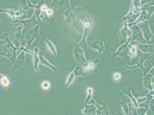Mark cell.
Returning <instances> with one entry per match:
<instances>
[{
    "label": "cell",
    "mask_w": 154,
    "mask_h": 115,
    "mask_svg": "<svg viewBox=\"0 0 154 115\" xmlns=\"http://www.w3.org/2000/svg\"><path fill=\"white\" fill-rule=\"evenodd\" d=\"M4 38L7 43L5 45H0V55L5 57L9 59L12 63L14 64L17 58L16 51L20 50V48L15 47L13 43L9 40L7 35L4 33Z\"/></svg>",
    "instance_id": "obj_1"
},
{
    "label": "cell",
    "mask_w": 154,
    "mask_h": 115,
    "mask_svg": "<svg viewBox=\"0 0 154 115\" xmlns=\"http://www.w3.org/2000/svg\"><path fill=\"white\" fill-rule=\"evenodd\" d=\"M24 26H20L18 27H14L9 32L7 31L5 33L9 40L15 47L17 48H19L20 39L22 37V30Z\"/></svg>",
    "instance_id": "obj_2"
},
{
    "label": "cell",
    "mask_w": 154,
    "mask_h": 115,
    "mask_svg": "<svg viewBox=\"0 0 154 115\" xmlns=\"http://www.w3.org/2000/svg\"><path fill=\"white\" fill-rule=\"evenodd\" d=\"M81 20L83 23V25L84 26V36L82 41L79 44V45L81 47H82L83 48H85L86 47V44L85 43V38L87 36V35H88V33L91 30V26H92V21L90 18V17L86 14H84L82 16V17H81Z\"/></svg>",
    "instance_id": "obj_3"
},
{
    "label": "cell",
    "mask_w": 154,
    "mask_h": 115,
    "mask_svg": "<svg viewBox=\"0 0 154 115\" xmlns=\"http://www.w3.org/2000/svg\"><path fill=\"white\" fill-rule=\"evenodd\" d=\"M40 24L34 26L29 30H28V32L26 34V37L24 39V43L22 45V46H24L25 44L27 45L26 49L29 50L31 45H32L33 42L38 38V28Z\"/></svg>",
    "instance_id": "obj_4"
},
{
    "label": "cell",
    "mask_w": 154,
    "mask_h": 115,
    "mask_svg": "<svg viewBox=\"0 0 154 115\" xmlns=\"http://www.w3.org/2000/svg\"><path fill=\"white\" fill-rule=\"evenodd\" d=\"M16 23H21L24 25V27H25L26 29L27 30H30L34 26H35L36 25L40 24V23L38 22V20H37V18L35 15H33L31 18L29 19L24 20H16L14 21L12 24L9 25V26H12Z\"/></svg>",
    "instance_id": "obj_5"
},
{
    "label": "cell",
    "mask_w": 154,
    "mask_h": 115,
    "mask_svg": "<svg viewBox=\"0 0 154 115\" xmlns=\"http://www.w3.org/2000/svg\"><path fill=\"white\" fill-rule=\"evenodd\" d=\"M25 61H26L25 51H22V52L19 55V56L16 58L15 63L13 64V67L12 69V71L22 69V67H23L24 64H25Z\"/></svg>",
    "instance_id": "obj_6"
},
{
    "label": "cell",
    "mask_w": 154,
    "mask_h": 115,
    "mask_svg": "<svg viewBox=\"0 0 154 115\" xmlns=\"http://www.w3.org/2000/svg\"><path fill=\"white\" fill-rule=\"evenodd\" d=\"M63 14L66 17V22L67 24H70L74 26H76V19L75 16L73 13L72 9L69 8L66 10V11L63 13Z\"/></svg>",
    "instance_id": "obj_7"
},
{
    "label": "cell",
    "mask_w": 154,
    "mask_h": 115,
    "mask_svg": "<svg viewBox=\"0 0 154 115\" xmlns=\"http://www.w3.org/2000/svg\"><path fill=\"white\" fill-rule=\"evenodd\" d=\"M43 55H44V53H42V52H39L38 53V57H39V59H40V64H44V65L46 66L47 67L50 68L52 70L54 71L55 72L58 73V71L59 70V68H57L55 66H54L53 65H52L45 59V58H44Z\"/></svg>",
    "instance_id": "obj_8"
},
{
    "label": "cell",
    "mask_w": 154,
    "mask_h": 115,
    "mask_svg": "<svg viewBox=\"0 0 154 115\" xmlns=\"http://www.w3.org/2000/svg\"><path fill=\"white\" fill-rule=\"evenodd\" d=\"M74 55L77 61L79 63H85L86 62V60L84 56V51L81 48L77 46L74 49Z\"/></svg>",
    "instance_id": "obj_9"
},
{
    "label": "cell",
    "mask_w": 154,
    "mask_h": 115,
    "mask_svg": "<svg viewBox=\"0 0 154 115\" xmlns=\"http://www.w3.org/2000/svg\"><path fill=\"white\" fill-rule=\"evenodd\" d=\"M45 2V0H41L40 1H39L38 2V5H32L31 4V2L29 1H28V5H29V7L30 8H35V16L36 17V18L38 19V22H39V16L41 14V8L42 6L44 4Z\"/></svg>",
    "instance_id": "obj_10"
},
{
    "label": "cell",
    "mask_w": 154,
    "mask_h": 115,
    "mask_svg": "<svg viewBox=\"0 0 154 115\" xmlns=\"http://www.w3.org/2000/svg\"><path fill=\"white\" fill-rule=\"evenodd\" d=\"M35 52L33 53V64H34V67L35 70L37 72H38V65L40 64V59L38 57V53H39V50L38 47H35Z\"/></svg>",
    "instance_id": "obj_11"
},
{
    "label": "cell",
    "mask_w": 154,
    "mask_h": 115,
    "mask_svg": "<svg viewBox=\"0 0 154 115\" xmlns=\"http://www.w3.org/2000/svg\"><path fill=\"white\" fill-rule=\"evenodd\" d=\"M66 2L67 0H53L50 5L54 7L55 9H61L64 7Z\"/></svg>",
    "instance_id": "obj_12"
},
{
    "label": "cell",
    "mask_w": 154,
    "mask_h": 115,
    "mask_svg": "<svg viewBox=\"0 0 154 115\" xmlns=\"http://www.w3.org/2000/svg\"><path fill=\"white\" fill-rule=\"evenodd\" d=\"M22 12H23V15H22L21 20H24L29 19L31 18L35 12V10L34 9H31L26 11L23 10Z\"/></svg>",
    "instance_id": "obj_13"
},
{
    "label": "cell",
    "mask_w": 154,
    "mask_h": 115,
    "mask_svg": "<svg viewBox=\"0 0 154 115\" xmlns=\"http://www.w3.org/2000/svg\"><path fill=\"white\" fill-rule=\"evenodd\" d=\"M45 41L48 50L51 51L52 53L54 55L55 57H57V49H56L55 45H54V44L52 43L51 41H50V40H48L47 39H45Z\"/></svg>",
    "instance_id": "obj_14"
},
{
    "label": "cell",
    "mask_w": 154,
    "mask_h": 115,
    "mask_svg": "<svg viewBox=\"0 0 154 115\" xmlns=\"http://www.w3.org/2000/svg\"><path fill=\"white\" fill-rule=\"evenodd\" d=\"M96 107L94 105H87L85 104V109L83 111V113L85 114L89 115L90 113H93L96 111Z\"/></svg>",
    "instance_id": "obj_15"
},
{
    "label": "cell",
    "mask_w": 154,
    "mask_h": 115,
    "mask_svg": "<svg viewBox=\"0 0 154 115\" xmlns=\"http://www.w3.org/2000/svg\"><path fill=\"white\" fill-rule=\"evenodd\" d=\"M91 46H92V47L94 49L98 50L100 52H101V51H103L104 50L102 42L96 41V42H95L94 43H93V45H91Z\"/></svg>",
    "instance_id": "obj_16"
},
{
    "label": "cell",
    "mask_w": 154,
    "mask_h": 115,
    "mask_svg": "<svg viewBox=\"0 0 154 115\" xmlns=\"http://www.w3.org/2000/svg\"><path fill=\"white\" fill-rule=\"evenodd\" d=\"M84 71H85V69H84V67H82L81 66H77L75 69L74 71H73V73L74 74L75 77H76L78 76L83 74Z\"/></svg>",
    "instance_id": "obj_17"
},
{
    "label": "cell",
    "mask_w": 154,
    "mask_h": 115,
    "mask_svg": "<svg viewBox=\"0 0 154 115\" xmlns=\"http://www.w3.org/2000/svg\"><path fill=\"white\" fill-rule=\"evenodd\" d=\"M0 83L3 86H8L9 84V82L7 77L0 73Z\"/></svg>",
    "instance_id": "obj_18"
},
{
    "label": "cell",
    "mask_w": 154,
    "mask_h": 115,
    "mask_svg": "<svg viewBox=\"0 0 154 115\" xmlns=\"http://www.w3.org/2000/svg\"><path fill=\"white\" fill-rule=\"evenodd\" d=\"M98 107V109L97 110V115H109L107 112V110L106 107H99L98 105H97Z\"/></svg>",
    "instance_id": "obj_19"
},
{
    "label": "cell",
    "mask_w": 154,
    "mask_h": 115,
    "mask_svg": "<svg viewBox=\"0 0 154 115\" xmlns=\"http://www.w3.org/2000/svg\"><path fill=\"white\" fill-rule=\"evenodd\" d=\"M1 12H5L8 13L12 19L14 21L16 20V17H15V11H13V10H5V9H0V13Z\"/></svg>",
    "instance_id": "obj_20"
},
{
    "label": "cell",
    "mask_w": 154,
    "mask_h": 115,
    "mask_svg": "<svg viewBox=\"0 0 154 115\" xmlns=\"http://www.w3.org/2000/svg\"><path fill=\"white\" fill-rule=\"evenodd\" d=\"M135 39L138 40H140L142 39L141 33L140 32L138 28H137L136 30H135L134 36H133V40H135Z\"/></svg>",
    "instance_id": "obj_21"
},
{
    "label": "cell",
    "mask_w": 154,
    "mask_h": 115,
    "mask_svg": "<svg viewBox=\"0 0 154 115\" xmlns=\"http://www.w3.org/2000/svg\"><path fill=\"white\" fill-rule=\"evenodd\" d=\"M143 32H144V35L145 38L148 41L149 39L150 38V37H151V33L150 32L149 30L148 29L147 25V26H146L145 28H143Z\"/></svg>",
    "instance_id": "obj_22"
},
{
    "label": "cell",
    "mask_w": 154,
    "mask_h": 115,
    "mask_svg": "<svg viewBox=\"0 0 154 115\" xmlns=\"http://www.w3.org/2000/svg\"><path fill=\"white\" fill-rule=\"evenodd\" d=\"M128 51V49L127 48V45H123V46H122V47L120 48V50L118 51V52H117V54H116V55L119 54V55H124V54H127V52Z\"/></svg>",
    "instance_id": "obj_23"
},
{
    "label": "cell",
    "mask_w": 154,
    "mask_h": 115,
    "mask_svg": "<svg viewBox=\"0 0 154 115\" xmlns=\"http://www.w3.org/2000/svg\"><path fill=\"white\" fill-rule=\"evenodd\" d=\"M74 78H75L74 74L73 72H72L70 74V76H69V78H68V79H67V82H66V83H65V85H64V86H67L69 85L70 84L72 83V81H73V80H74Z\"/></svg>",
    "instance_id": "obj_24"
},
{
    "label": "cell",
    "mask_w": 154,
    "mask_h": 115,
    "mask_svg": "<svg viewBox=\"0 0 154 115\" xmlns=\"http://www.w3.org/2000/svg\"><path fill=\"white\" fill-rule=\"evenodd\" d=\"M141 50L143 52H151V50L152 49V46L149 45H140Z\"/></svg>",
    "instance_id": "obj_25"
},
{
    "label": "cell",
    "mask_w": 154,
    "mask_h": 115,
    "mask_svg": "<svg viewBox=\"0 0 154 115\" xmlns=\"http://www.w3.org/2000/svg\"><path fill=\"white\" fill-rule=\"evenodd\" d=\"M81 0H70V1L71 8L72 9H74L75 7H77L78 4H79Z\"/></svg>",
    "instance_id": "obj_26"
},
{
    "label": "cell",
    "mask_w": 154,
    "mask_h": 115,
    "mask_svg": "<svg viewBox=\"0 0 154 115\" xmlns=\"http://www.w3.org/2000/svg\"><path fill=\"white\" fill-rule=\"evenodd\" d=\"M122 104V108H123V110H124V112L125 113L126 115H128L129 113V108L127 104H126V102H125V101H124V102Z\"/></svg>",
    "instance_id": "obj_27"
},
{
    "label": "cell",
    "mask_w": 154,
    "mask_h": 115,
    "mask_svg": "<svg viewBox=\"0 0 154 115\" xmlns=\"http://www.w3.org/2000/svg\"><path fill=\"white\" fill-rule=\"evenodd\" d=\"M122 35L123 37H127L128 35H130V32L127 29V26H125V28L123 29L122 31Z\"/></svg>",
    "instance_id": "obj_28"
},
{
    "label": "cell",
    "mask_w": 154,
    "mask_h": 115,
    "mask_svg": "<svg viewBox=\"0 0 154 115\" xmlns=\"http://www.w3.org/2000/svg\"><path fill=\"white\" fill-rule=\"evenodd\" d=\"M127 18L128 19L129 21H131H131H134L136 19V16H135L134 14H133L132 13H131L128 16Z\"/></svg>",
    "instance_id": "obj_29"
},
{
    "label": "cell",
    "mask_w": 154,
    "mask_h": 115,
    "mask_svg": "<svg viewBox=\"0 0 154 115\" xmlns=\"http://www.w3.org/2000/svg\"><path fill=\"white\" fill-rule=\"evenodd\" d=\"M146 16H147V13H146L145 11H143V13H142V14L141 15L140 18L138 20L137 22L140 21V20H142V21L145 20L146 19Z\"/></svg>",
    "instance_id": "obj_30"
},
{
    "label": "cell",
    "mask_w": 154,
    "mask_h": 115,
    "mask_svg": "<svg viewBox=\"0 0 154 115\" xmlns=\"http://www.w3.org/2000/svg\"><path fill=\"white\" fill-rule=\"evenodd\" d=\"M42 86L45 89H47L50 87V83L48 82H44L42 84Z\"/></svg>",
    "instance_id": "obj_31"
},
{
    "label": "cell",
    "mask_w": 154,
    "mask_h": 115,
    "mask_svg": "<svg viewBox=\"0 0 154 115\" xmlns=\"http://www.w3.org/2000/svg\"><path fill=\"white\" fill-rule=\"evenodd\" d=\"M92 93H93V90H92V89L89 88V89H88V93H89V95H88V97L86 102H88V101L90 99V98L91 97V95H92Z\"/></svg>",
    "instance_id": "obj_32"
},
{
    "label": "cell",
    "mask_w": 154,
    "mask_h": 115,
    "mask_svg": "<svg viewBox=\"0 0 154 115\" xmlns=\"http://www.w3.org/2000/svg\"><path fill=\"white\" fill-rule=\"evenodd\" d=\"M46 13L47 14V16H51L53 14V11L51 9L48 8L46 12Z\"/></svg>",
    "instance_id": "obj_33"
},
{
    "label": "cell",
    "mask_w": 154,
    "mask_h": 115,
    "mask_svg": "<svg viewBox=\"0 0 154 115\" xmlns=\"http://www.w3.org/2000/svg\"><path fill=\"white\" fill-rule=\"evenodd\" d=\"M121 77V76H120V74H119V73H116L114 75V78H115L116 79H119Z\"/></svg>",
    "instance_id": "obj_34"
},
{
    "label": "cell",
    "mask_w": 154,
    "mask_h": 115,
    "mask_svg": "<svg viewBox=\"0 0 154 115\" xmlns=\"http://www.w3.org/2000/svg\"><path fill=\"white\" fill-rule=\"evenodd\" d=\"M140 0H134V4L136 7H137L138 6V5L140 3Z\"/></svg>",
    "instance_id": "obj_35"
},
{
    "label": "cell",
    "mask_w": 154,
    "mask_h": 115,
    "mask_svg": "<svg viewBox=\"0 0 154 115\" xmlns=\"http://www.w3.org/2000/svg\"><path fill=\"white\" fill-rule=\"evenodd\" d=\"M2 39H4V36L0 38V45H5V44H6L7 42H4V41H3V40H2Z\"/></svg>",
    "instance_id": "obj_36"
},
{
    "label": "cell",
    "mask_w": 154,
    "mask_h": 115,
    "mask_svg": "<svg viewBox=\"0 0 154 115\" xmlns=\"http://www.w3.org/2000/svg\"><path fill=\"white\" fill-rule=\"evenodd\" d=\"M131 52H132V54L135 55V54H136V47H133L132 48Z\"/></svg>",
    "instance_id": "obj_37"
},
{
    "label": "cell",
    "mask_w": 154,
    "mask_h": 115,
    "mask_svg": "<svg viewBox=\"0 0 154 115\" xmlns=\"http://www.w3.org/2000/svg\"><path fill=\"white\" fill-rule=\"evenodd\" d=\"M2 21H1V20L0 19V27H1V26H2Z\"/></svg>",
    "instance_id": "obj_38"
}]
</instances>
